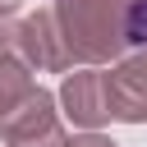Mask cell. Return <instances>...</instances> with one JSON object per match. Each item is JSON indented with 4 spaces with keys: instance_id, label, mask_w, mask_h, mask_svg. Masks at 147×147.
I'll list each match as a JSON object with an SVG mask.
<instances>
[{
    "instance_id": "obj_8",
    "label": "cell",
    "mask_w": 147,
    "mask_h": 147,
    "mask_svg": "<svg viewBox=\"0 0 147 147\" xmlns=\"http://www.w3.org/2000/svg\"><path fill=\"white\" fill-rule=\"evenodd\" d=\"M142 41H147V0L133 5V46H142Z\"/></svg>"
},
{
    "instance_id": "obj_1",
    "label": "cell",
    "mask_w": 147,
    "mask_h": 147,
    "mask_svg": "<svg viewBox=\"0 0 147 147\" xmlns=\"http://www.w3.org/2000/svg\"><path fill=\"white\" fill-rule=\"evenodd\" d=\"M78 64H115L133 46V0H51Z\"/></svg>"
},
{
    "instance_id": "obj_5",
    "label": "cell",
    "mask_w": 147,
    "mask_h": 147,
    "mask_svg": "<svg viewBox=\"0 0 147 147\" xmlns=\"http://www.w3.org/2000/svg\"><path fill=\"white\" fill-rule=\"evenodd\" d=\"M55 101H60V96H51L46 87H32L9 115H0V142H5V147H23V142H37V138L64 129Z\"/></svg>"
},
{
    "instance_id": "obj_10",
    "label": "cell",
    "mask_w": 147,
    "mask_h": 147,
    "mask_svg": "<svg viewBox=\"0 0 147 147\" xmlns=\"http://www.w3.org/2000/svg\"><path fill=\"white\" fill-rule=\"evenodd\" d=\"M133 5H138V0H133Z\"/></svg>"
},
{
    "instance_id": "obj_2",
    "label": "cell",
    "mask_w": 147,
    "mask_h": 147,
    "mask_svg": "<svg viewBox=\"0 0 147 147\" xmlns=\"http://www.w3.org/2000/svg\"><path fill=\"white\" fill-rule=\"evenodd\" d=\"M18 51H23V60H28L37 74H74V69H83L51 0L18 18Z\"/></svg>"
},
{
    "instance_id": "obj_7",
    "label": "cell",
    "mask_w": 147,
    "mask_h": 147,
    "mask_svg": "<svg viewBox=\"0 0 147 147\" xmlns=\"http://www.w3.org/2000/svg\"><path fill=\"white\" fill-rule=\"evenodd\" d=\"M69 147H119L115 138H106V133H96V129H87V133H74L69 138Z\"/></svg>"
},
{
    "instance_id": "obj_3",
    "label": "cell",
    "mask_w": 147,
    "mask_h": 147,
    "mask_svg": "<svg viewBox=\"0 0 147 147\" xmlns=\"http://www.w3.org/2000/svg\"><path fill=\"white\" fill-rule=\"evenodd\" d=\"M60 106L78 129H101L115 119L110 110V87H106V64H83L74 74H64L60 83Z\"/></svg>"
},
{
    "instance_id": "obj_9",
    "label": "cell",
    "mask_w": 147,
    "mask_h": 147,
    "mask_svg": "<svg viewBox=\"0 0 147 147\" xmlns=\"http://www.w3.org/2000/svg\"><path fill=\"white\" fill-rule=\"evenodd\" d=\"M18 5H23V0H0V23H9V18L18 14Z\"/></svg>"
},
{
    "instance_id": "obj_4",
    "label": "cell",
    "mask_w": 147,
    "mask_h": 147,
    "mask_svg": "<svg viewBox=\"0 0 147 147\" xmlns=\"http://www.w3.org/2000/svg\"><path fill=\"white\" fill-rule=\"evenodd\" d=\"M106 87H110V110L124 124H147V41L129 46L110 69H106Z\"/></svg>"
},
{
    "instance_id": "obj_6",
    "label": "cell",
    "mask_w": 147,
    "mask_h": 147,
    "mask_svg": "<svg viewBox=\"0 0 147 147\" xmlns=\"http://www.w3.org/2000/svg\"><path fill=\"white\" fill-rule=\"evenodd\" d=\"M32 74H37V69H32L18 51H0V115H9V110L37 87Z\"/></svg>"
}]
</instances>
